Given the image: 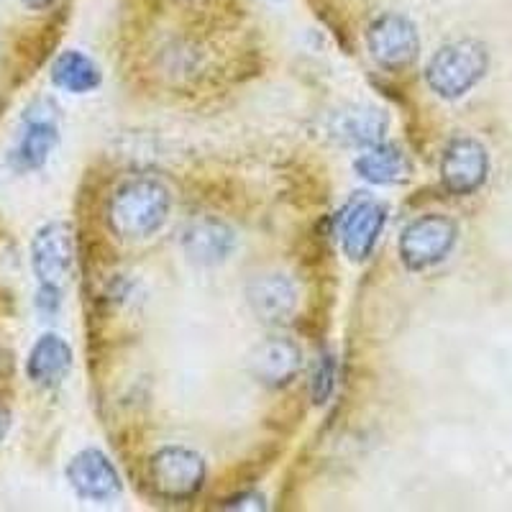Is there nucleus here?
<instances>
[{"label":"nucleus","mask_w":512,"mask_h":512,"mask_svg":"<svg viewBox=\"0 0 512 512\" xmlns=\"http://www.w3.org/2000/svg\"><path fill=\"white\" fill-rule=\"evenodd\" d=\"M172 210V195L154 177L121 182L108 203V223L118 239L144 241L162 231Z\"/></svg>","instance_id":"f257e3e1"},{"label":"nucleus","mask_w":512,"mask_h":512,"mask_svg":"<svg viewBox=\"0 0 512 512\" xmlns=\"http://www.w3.org/2000/svg\"><path fill=\"white\" fill-rule=\"evenodd\" d=\"M249 305L264 323H285L297 305V287L285 274H262L249 285Z\"/></svg>","instance_id":"f8f14e48"},{"label":"nucleus","mask_w":512,"mask_h":512,"mask_svg":"<svg viewBox=\"0 0 512 512\" xmlns=\"http://www.w3.org/2000/svg\"><path fill=\"white\" fill-rule=\"evenodd\" d=\"M459 241V226L454 218L431 213L410 223L400 236V259L410 272L436 267L454 251Z\"/></svg>","instance_id":"20e7f679"},{"label":"nucleus","mask_w":512,"mask_h":512,"mask_svg":"<svg viewBox=\"0 0 512 512\" xmlns=\"http://www.w3.org/2000/svg\"><path fill=\"white\" fill-rule=\"evenodd\" d=\"M208 466L205 459L185 446H164L149 461V482L164 500H190L203 489Z\"/></svg>","instance_id":"7ed1b4c3"},{"label":"nucleus","mask_w":512,"mask_h":512,"mask_svg":"<svg viewBox=\"0 0 512 512\" xmlns=\"http://www.w3.org/2000/svg\"><path fill=\"white\" fill-rule=\"evenodd\" d=\"M331 134L333 139L349 146L382 144L384 134H387V116L369 105L346 108V111L333 113Z\"/></svg>","instance_id":"ddd939ff"},{"label":"nucleus","mask_w":512,"mask_h":512,"mask_svg":"<svg viewBox=\"0 0 512 512\" xmlns=\"http://www.w3.org/2000/svg\"><path fill=\"white\" fill-rule=\"evenodd\" d=\"M489 52L482 41L459 39L443 44L425 67L428 88L443 100H459L487 75Z\"/></svg>","instance_id":"f03ea898"},{"label":"nucleus","mask_w":512,"mask_h":512,"mask_svg":"<svg viewBox=\"0 0 512 512\" xmlns=\"http://www.w3.org/2000/svg\"><path fill=\"white\" fill-rule=\"evenodd\" d=\"M303 367V354L287 338H269L251 354V372L267 387H285Z\"/></svg>","instance_id":"9b49d317"},{"label":"nucleus","mask_w":512,"mask_h":512,"mask_svg":"<svg viewBox=\"0 0 512 512\" xmlns=\"http://www.w3.org/2000/svg\"><path fill=\"white\" fill-rule=\"evenodd\" d=\"M21 3H26L29 8H36V11H41V8H49L52 3H57V0H21Z\"/></svg>","instance_id":"aec40b11"},{"label":"nucleus","mask_w":512,"mask_h":512,"mask_svg":"<svg viewBox=\"0 0 512 512\" xmlns=\"http://www.w3.org/2000/svg\"><path fill=\"white\" fill-rule=\"evenodd\" d=\"M367 47L374 62L390 72H400L418 59V29L402 13H382L367 31Z\"/></svg>","instance_id":"39448f33"},{"label":"nucleus","mask_w":512,"mask_h":512,"mask_svg":"<svg viewBox=\"0 0 512 512\" xmlns=\"http://www.w3.org/2000/svg\"><path fill=\"white\" fill-rule=\"evenodd\" d=\"M489 154L474 136H456L441 154V182L451 195H474L487 182Z\"/></svg>","instance_id":"423d86ee"},{"label":"nucleus","mask_w":512,"mask_h":512,"mask_svg":"<svg viewBox=\"0 0 512 512\" xmlns=\"http://www.w3.org/2000/svg\"><path fill=\"white\" fill-rule=\"evenodd\" d=\"M356 175L374 185H392V182L408 180L410 162L408 157L390 144H374L369 152L356 157Z\"/></svg>","instance_id":"dca6fc26"},{"label":"nucleus","mask_w":512,"mask_h":512,"mask_svg":"<svg viewBox=\"0 0 512 512\" xmlns=\"http://www.w3.org/2000/svg\"><path fill=\"white\" fill-rule=\"evenodd\" d=\"M236 236L231 226L216 218H198L187 223L182 231V249L190 256V262L203 264V267H216L223 264L233 254Z\"/></svg>","instance_id":"9d476101"},{"label":"nucleus","mask_w":512,"mask_h":512,"mask_svg":"<svg viewBox=\"0 0 512 512\" xmlns=\"http://www.w3.org/2000/svg\"><path fill=\"white\" fill-rule=\"evenodd\" d=\"M384 221H387V210L377 200L359 198L349 205L341 221V244L351 262H364L372 254Z\"/></svg>","instance_id":"1a4fd4ad"},{"label":"nucleus","mask_w":512,"mask_h":512,"mask_svg":"<svg viewBox=\"0 0 512 512\" xmlns=\"http://www.w3.org/2000/svg\"><path fill=\"white\" fill-rule=\"evenodd\" d=\"M333 387H336V361H333V356H323L313 372L310 395H313V400L318 405H323L333 395Z\"/></svg>","instance_id":"a211bd4d"},{"label":"nucleus","mask_w":512,"mask_h":512,"mask_svg":"<svg viewBox=\"0 0 512 512\" xmlns=\"http://www.w3.org/2000/svg\"><path fill=\"white\" fill-rule=\"evenodd\" d=\"M72 367V349L57 333H47L31 349L26 361V374L39 387H54L62 382Z\"/></svg>","instance_id":"4468645a"},{"label":"nucleus","mask_w":512,"mask_h":512,"mask_svg":"<svg viewBox=\"0 0 512 512\" xmlns=\"http://www.w3.org/2000/svg\"><path fill=\"white\" fill-rule=\"evenodd\" d=\"M6 433H8V413H6V408L0 405V443H3Z\"/></svg>","instance_id":"6ab92c4d"},{"label":"nucleus","mask_w":512,"mask_h":512,"mask_svg":"<svg viewBox=\"0 0 512 512\" xmlns=\"http://www.w3.org/2000/svg\"><path fill=\"white\" fill-rule=\"evenodd\" d=\"M75 262V239L67 223H47L31 241V267L41 287L62 290Z\"/></svg>","instance_id":"0eeeda50"},{"label":"nucleus","mask_w":512,"mask_h":512,"mask_svg":"<svg viewBox=\"0 0 512 512\" xmlns=\"http://www.w3.org/2000/svg\"><path fill=\"white\" fill-rule=\"evenodd\" d=\"M52 80L57 88L67 90V93L85 95L98 88L103 75H100V67L88 54L77 52V49H67L52 64Z\"/></svg>","instance_id":"f3484780"},{"label":"nucleus","mask_w":512,"mask_h":512,"mask_svg":"<svg viewBox=\"0 0 512 512\" xmlns=\"http://www.w3.org/2000/svg\"><path fill=\"white\" fill-rule=\"evenodd\" d=\"M67 482L77 497L90 502H111L121 495V477L116 466L98 448H85L67 464Z\"/></svg>","instance_id":"6e6552de"},{"label":"nucleus","mask_w":512,"mask_h":512,"mask_svg":"<svg viewBox=\"0 0 512 512\" xmlns=\"http://www.w3.org/2000/svg\"><path fill=\"white\" fill-rule=\"evenodd\" d=\"M57 141L59 134L54 118L29 116L26 118L24 134L18 139L16 149H13V164H16V169H24V172L44 167Z\"/></svg>","instance_id":"2eb2a0df"}]
</instances>
